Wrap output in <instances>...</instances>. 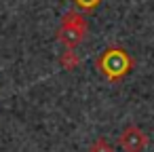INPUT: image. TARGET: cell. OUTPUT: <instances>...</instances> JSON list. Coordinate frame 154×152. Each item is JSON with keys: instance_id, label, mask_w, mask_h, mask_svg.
<instances>
[{"instance_id": "obj_1", "label": "cell", "mask_w": 154, "mask_h": 152, "mask_svg": "<svg viewBox=\"0 0 154 152\" xmlns=\"http://www.w3.org/2000/svg\"><path fill=\"white\" fill-rule=\"evenodd\" d=\"M95 68L99 70V74H103L110 82H116L120 78H125L131 68H133V59L131 55L122 49V47H108L97 59H95Z\"/></svg>"}, {"instance_id": "obj_2", "label": "cell", "mask_w": 154, "mask_h": 152, "mask_svg": "<svg viewBox=\"0 0 154 152\" xmlns=\"http://www.w3.org/2000/svg\"><path fill=\"white\" fill-rule=\"evenodd\" d=\"M87 32H89L87 19L78 11H68L61 17V28L57 30V38L66 49H74L76 45H80L85 40Z\"/></svg>"}, {"instance_id": "obj_3", "label": "cell", "mask_w": 154, "mask_h": 152, "mask_svg": "<svg viewBox=\"0 0 154 152\" xmlns=\"http://www.w3.org/2000/svg\"><path fill=\"white\" fill-rule=\"evenodd\" d=\"M148 144V135L137 125H127L120 133V146L125 152H141Z\"/></svg>"}, {"instance_id": "obj_4", "label": "cell", "mask_w": 154, "mask_h": 152, "mask_svg": "<svg viewBox=\"0 0 154 152\" xmlns=\"http://www.w3.org/2000/svg\"><path fill=\"white\" fill-rule=\"evenodd\" d=\"M59 64H61L63 70H76L78 64H80V57L76 55L74 49H66V51L61 53V57H59Z\"/></svg>"}, {"instance_id": "obj_5", "label": "cell", "mask_w": 154, "mask_h": 152, "mask_svg": "<svg viewBox=\"0 0 154 152\" xmlns=\"http://www.w3.org/2000/svg\"><path fill=\"white\" fill-rule=\"evenodd\" d=\"M89 152H114V146H112L106 137H97V139L89 146Z\"/></svg>"}, {"instance_id": "obj_6", "label": "cell", "mask_w": 154, "mask_h": 152, "mask_svg": "<svg viewBox=\"0 0 154 152\" xmlns=\"http://www.w3.org/2000/svg\"><path fill=\"white\" fill-rule=\"evenodd\" d=\"M72 2L78 7V9H82V11H93L101 0H72Z\"/></svg>"}]
</instances>
